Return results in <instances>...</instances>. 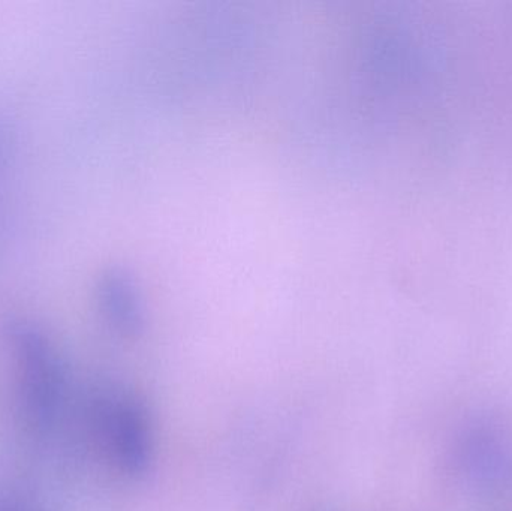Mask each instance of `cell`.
Here are the masks:
<instances>
[{"label": "cell", "instance_id": "cell-1", "mask_svg": "<svg viewBox=\"0 0 512 511\" xmlns=\"http://www.w3.org/2000/svg\"><path fill=\"white\" fill-rule=\"evenodd\" d=\"M20 401L27 423L38 431L53 425L65 393L62 363L44 333L29 324L12 332Z\"/></svg>", "mask_w": 512, "mask_h": 511}, {"label": "cell", "instance_id": "cell-2", "mask_svg": "<svg viewBox=\"0 0 512 511\" xmlns=\"http://www.w3.org/2000/svg\"><path fill=\"white\" fill-rule=\"evenodd\" d=\"M93 428L108 459L129 476L149 468L152 455L149 419L137 399L123 393H108L93 405Z\"/></svg>", "mask_w": 512, "mask_h": 511}, {"label": "cell", "instance_id": "cell-3", "mask_svg": "<svg viewBox=\"0 0 512 511\" xmlns=\"http://www.w3.org/2000/svg\"><path fill=\"white\" fill-rule=\"evenodd\" d=\"M0 511H29L15 501H0Z\"/></svg>", "mask_w": 512, "mask_h": 511}]
</instances>
